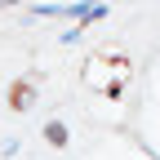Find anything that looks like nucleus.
<instances>
[{
    "mask_svg": "<svg viewBox=\"0 0 160 160\" xmlns=\"http://www.w3.org/2000/svg\"><path fill=\"white\" fill-rule=\"evenodd\" d=\"M45 138H49L53 147H67V129L58 125V120H49V125H45Z\"/></svg>",
    "mask_w": 160,
    "mask_h": 160,
    "instance_id": "nucleus-1",
    "label": "nucleus"
},
{
    "mask_svg": "<svg viewBox=\"0 0 160 160\" xmlns=\"http://www.w3.org/2000/svg\"><path fill=\"white\" fill-rule=\"evenodd\" d=\"M9 102H13V107H27V102H31V85H13V89H9Z\"/></svg>",
    "mask_w": 160,
    "mask_h": 160,
    "instance_id": "nucleus-2",
    "label": "nucleus"
}]
</instances>
